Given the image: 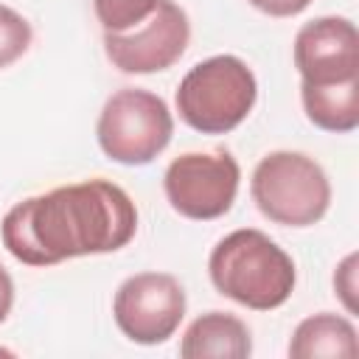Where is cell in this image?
<instances>
[{
  "label": "cell",
  "mask_w": 359,
  "mask_h": 359,
  "mask_svg": "<svg viewBox=\"0 0 359 359\" xmlns=\"http://www.w3.org/2000/svg\"><path fill=\"white\" fill-rule=\"evenodd\" d=\"M188 39V14L174 0H157L140 22L123 31H104V50L121 73H157L185 53Z\"/></svg>",
  "instance_id": "cell-7"
},
{
  "label": "cell",
  "mask_w": 359,
  "mask_h": 359,
  "mask_svg": "<svg viewBox=\"0 0 359 359\" xmlns=\"http://www.w3.org/2000/svg\"><path fill=\"white\" fill-rule=\"evenodd\" d=\"M95 135L109 160L123 165H146L171 143L174 118L160 95L140 87H126L107 98Z\"/></svg>",
  "instance_id": "cell-5"
},
{
  "label": "cell",
  "mask_w": 359,
  "mask_h": 359,
  "mask_svg": "<svg viewBox=\"0 0 359 359\" xmlns=\"http://www.w3.org/2000/svg\"><path fill=\"white\" fill-rule=\"evenodd\" d=\"M258 81L247 62L222 53L194 65L177 87L180 118L202 135L233 132L255 107Z\"/></svg>",
  "instance_id": "cell-3"
},
{
  "label": "cell",
  "mask_w": 359,
  "mask_h": 359,
  "mask_svg": "<svg viewBox=\"0 0 359 359\" xmlns=\"http://www.w3.org/2000/svg\"><path fill=\"white\" fill-rule=\"evenodd\" d=\"M112 314L123 337L137 345H160L185 317V289L168 272H140L126 278L112 300Z\"/></svg>",
  "instance_id": "cell-8"
},
{
  "label": "cell",
  "mask_w": 359,
  "mask_h": 359,
  "mask_svg": "<svg viewBox=\"0 0 359 359\" xmlns=\"http://www.w3.org/2000/svg\"><path fill=\"white\" fill-rule=\"evenodd\" d=\"M238 163L230 151H188L171 160L163 177L171 208L196 222L224 216L238 194Z\"/></svg>",
  "instance_id": "cell-6"
},
{
  "label": "cell",
  "mask_w": 359,
  "mask_h": 359,
  "mask_svg": "<svg viewBox=\"0 0 359 359\" xmlns=\"http://www.w3.org/2000/svg\"><path fill=\"white\" fill-rule=\"evenodd\" d=\"M208 272L219 294L255 311L283 306L297 280L292 255L255 227L227 233L213 247Z\"/></svg>",
  "instance_id": "cell-2"
},
{
  "label": "cell",
  "mask_w": 359,
  "mask_h": 359,
  "mask_svg": "<svg viewBox=\"0 0 359 359\" xmlns=\"http://www.w3.org/2000/svg\"><path fill=\"white\" fill-rule=\"evenodd\" d=\"M250 353V328L227 311H208L196 317L180 342V356L185 359H247Z\"/></svg>",
  "instance_id": "cell-10"
},
{
  "label": "cell",
  "mask_w": 359,
  "mask_h": 359,
  "mask_svg": "<svg viewBox=\"0 0 359 359\" xmlns=\"http://www.w3.org/2000/svg\"><path fill=\"white\" fill-rule=\"evenodd\" d=\"M300 84H337L359 79V31L348 17H317L294 36Z\"/></svg>",
  "instance_id": "cell-9"
},
{
  "label": "cell",
  "mask_w": 359,
  "mask_h": 359,
  "mask_svg": "<svg viewBox=\"0 0 359 359\" xmlns=\"http://www.w3.org/2000/svg\"><path fill=\"white\" fill-rule=\"evenodd\" d=\"M93 3L104 31H123L140 22L157 6V0H93Z\"/></svg>",
  "instance_id": "cell-14"
},
{
  "label": "cell",
  "mask_w": 359,
  "mask_h": 359,
  "mask_svg": "<svg viewBox=\"0 0 359 359\" xmlns=\"http://www.w3.org/2000/svg\"><path fill=\"white\" fill-rule=\"evenodd\" d=\"M11 303H14V283H11V275L0 266V323L8 317Z\"/></svg>",
  "instance_id": "cell-17"
},
{
  "label": "cell",
  "mask_w": 359,
  "mask_h": 359,
  "mask_svg": "<svg viewBox=\"0 0 359 359\" xmlns=\"http://www.w3.org/2000/svg\"><path fill=\"white\" fill-rule=\"evenodd\" d=\"M31 45V25L22 14L0 3V67L17 62Z\"/></svg>",
  "instance_id": "cell-13"
},
{
  "label": "cell",
  "mask_w": 359,
  "mask_h": 359,
  "mask_svg": "<svg viewBox=\"0 0 359 359\" xmlns=\"http://www.w3.org/2000/svg\"><path fill=\"white\" fill-rule=\"evenodd\" d=\"M334 289L339 292L345 309H348V311H356V252H351V255L339 264V269H337V275H334Z\"/></svg>",
  "instance_id": "cell-15"
},
{
  "label": "cell",
  "mask_w": 359,
  "mask_h": 359,
  "mask_svg": "<svg viewBox=\"0 0 359 359\" xmlns=\"http://www.w3.org/2000/svg\"><path fill=\"white\" fill-rule=\"evenodd\" d=\"M258 11L269 14V17H294L303 8H309L311 0H250Z\"/></svg>",
  "instance_id": "cell-16"
},
{
  "label": "cell",
  "mask_w": 359,
  "mask_h": 359,
  "mask_svg": "<svg viewBox=\"0 0 359 359\" xmlns=\"http://www.w3.org/2000/svg\"><path fill=\"white\" fill-rule=\"evenodd\" d=\"M306 118L325 132H353L359 126V79L337 84H300Z\"/></svg>",
  "instance_id": "cell-12"
},
{
  "label": "cell",
  "mask_w": 359,
  "mask_h": 359,
  "mask_svg": "<svg viewBox=\"0 0 359 359\" xmlns=\"http://www.w3.org/2000/svg\"><path fill=\"white\" fill-rule=\"evenodd\" d=\"M135 202L109 180H87L28 196L3 216L0 227L6 250L28 266L115 252L135 238Z\"/></svg>",
  "instance_id": "cell-1"
},
{
  "label": "cell",
  "mask_w": 359,
  "mask_h": 359,
  "mask_svg": "<svg viewBox=\"0 0 359 359\" xmlns=\"http://www.w3.org/2000/svg\"><path fill=\"white\" fill-rule=\"evenodd\" d=\"M258 210L283 227H309L331 205V182L323 165L300 151H272L261 157L250 182Z\"/></svg>",
  "instance_id": "cell-4"
},
{
  "label": "cell",
  "mask_w": 359,
  "mask_h": 359,
  "mask_svg": "<svg viewBox=\"0 0 359 359\" xmlns=\"http://www.w3.org/2000/svg\"><path fill=\"white\" fill-rule=\"evenodd\" d=\"M359 353L356 342V328L348 317L323 311L314 317H306L289 342V356L292 359H353Z\"/></svg>",
  "instance_id": "cell-11"
}]
</instances>
